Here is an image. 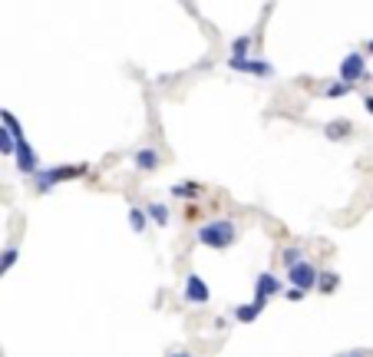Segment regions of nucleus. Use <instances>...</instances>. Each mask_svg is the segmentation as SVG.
Masks as SVG:
<instances>
[{
  "label": "nucleus",
  "mask_w": 373,
  "mask_h": 357,
  "mask_svg": "<svg viewBox=\"0 0 373 357\" xmlns=\"http://www.w3.org/2000/svg\"><path fill=\"white\" fill-rule=\"evenodd\" d=\"M195 241H199V245H205V248L225 251V248H231V245L238 241V225L231 222V219H211V222L199 225Z\"/></svg>",
  "instance_id": "f257e3e1"
},
{
  "label": "nucleus",
  "mask_w": 373,
  "mask_h": 357,
  "mask_svg": "<svg viewBox=\"0 0 373 357\" xmlns=\"http://www.w3.org/2000/svg\"><path fill=\"white\" fill-rule=\"evenodd\" d=\"M89 172L87 163H77V165H53V169H40L37 175H33V189H37L40 195H50L53 189H57L60 182H67V179H83V175Z\"/></svg>",
  "instance_id": "f03ea898"
},
{
  "label": "nucleus",
  "mask_w": 373,
  "mask_h": 357,
  "mask_svg": "<svg viewBox=\"0 0 373 357\" xmlns=\"http://www.w3.org/2000/svg\"><path fill=\"white\" fill-rule=\"evenodd\" d=\"M337 77H340V83H347V87H354V83L367 79V60H364V53H360V50H350V53L340 60Z\"/></svg>",
  "instance_id": "7ed1b4c3"
},
{
  "label": "nucleus",
  "mask_w": 373,
  "mask_h": 357,
  "mask_svg": "<svg viewBox=\"0 0 373 357\" xmlns=\"http://www.w3.org/2000/svg\"><path fill=\"white\" fill-rule=\"evenodd\" d=\"M287 285L291 288H297V291H311V288H317V268L311 265V261H301V265H294V268H287Z\"/></svg>",
  "instance_id": "20e7f679"
},
{
  "label": "nucleus",
  "mask_w": 373,
  "mask_h": 357,
  "mask_svg": "<svg viewBox=\"0 0 373 357\" xmlns=\"http://www.w3.org/2000/svg\"><path fill=\"white\" fill-rule=\"evenodd\" d=\"M182 298L189 301V304H208V298H211L208 281L201 278V275H195V271H189V275H185V285H182Z\"/></svg>",
  "instance_id": "39448f33"
},
{
  "label": "nucleus",
  "mask_w": 373,
  "mask_h": 357,
  "mask_svg": "<svg viewBox=\"0 0 373 357\" xmlns=\"http://www.w3.org/2000/svg\"><path fill=\"white\" fill-rule=\"evenodd\" d=\"M13 159H17V172L27 175V179H33V175L40 172V159H37V149L27 143V139H17V153H13Z\"/></svg>",
  "instance_id": "423d86ee"
},
{
  "label": "nucleus",
  "mask_w": 373,
  "mask_h": 357,
  "mask_svg": "<svg viewBox=\"0 0 373 357\" xmlns=\"http://www.w3.org/2000/svg\"><path fill=\"white\" fill-rule=\"evenodd\" d=\"M228 70H235V73H248V77H261V79L274 77V67H271L268 60H251V57H245V60L228 57Z\"/></svg>",
  "instance_id": "0eeeda50"
},
{
  "label": "nucleus",
  "mask_w": 373,
  "mask_h": 357,
  "mask_svg": "<svg viewBox=\"0 0 373 357\" xmlns=\"http://www.w3.org/2000/svg\"><path fill=\"white\" fill-rule=\"evenodd\" d=\"M281 281H278V275H271V271H261L258 278H255V304H261L265 308V301L268 298H274V295H281Z\"/></svg>",
  "instance_id": "6e6552de"
},
{
  "label": "nucleus",
  "mask_w": 373,
  "mask_h": 357,
  "mask_svg": "<svg viewBox=\"0 0 373 357\" xmlns=\"http://www.w3.org/2000/svg\"><path fill=\"white\" fill-rule=\"evenodd\" d=\"M133 165H135V172H155V169L162 165V155H159V149H152V145H143V149L133 153Z\"/></svg>",
  "instance_id": "1a4fd4ad"
},
{
  "label": "nucleus",
  "mask_w": 373,
  "mask_h": 357,
  "mask_svg": "<svg viewBox=\"0 0 373 357\" xmlns=\"http://www.w3.org/2000/svg\"><path fill=\"white\" fill-rule=\"evenodd\" d=\"M143 212H145V219L152 225H159V229H165V225L172 222V212H169V205H162V202H149Z\"/></svg>",
  "instance_id": "9d476101"
},
{
  "label": "nucleus",
  "mask_w": 373,
  "mask_h": 357,
  "mask_svg": "<svg viewBox=\"0 0 373 357\" xmlns=\"http://www.w3.org/2000/svg\"><path fill=\"white\" fill-rule=\"evenodd\" d=\"M261 304H255V301H248V304H238V308H231V318L238 321V324H251V321H258L261 314Z\"/></svg>",
  "instance_id": "9b49d317"
},
{
  "label": "nucleus",
  "mask_w": 373,
  "mask_h": 357,
  "mask_svg": "<svg viewBox=\"0 0 373 357\" xmlns=\"http://www.w3.org/2000/svg\"><path fill=\"white\" fill-rule=\"evenodd\" d=\"M324 136L330 139V143H340V139H347V136H350V123H347V119H334V123H327Z\"/></svg>",
  "instance_id": "f8f14e48"
},
{
  "label": "nucleus",
  "mask_w": 373,
  "mask_h": 357,
  "mask_svg": "<svg viewBox=\"0 0 373 357\" xmlns=\"http://www.w3.org/2000/svg\"><path fill=\"white\" fill-rule=\"evenodd\" d=\"M317 285H321L324 295H334V291L340 288V275H337V271H317Z\"/></svg>",
  "instance_id": "ddd939ff"
},
{
  "label": "nucleus",
  "mask_w": 373,
  "mask_h": 357,
  "mask_svg": "<svg viewBox=\"0 0 373 357\" xmlns=\"http://www.w3.org/2000/svg\"><path fill=\"white\" fill-rule=\"evenodd\" d=\"M129 229H133L135 235H143L145 229H149V219H145V212L139 205H129Z\"/></svg>",
  "instance_id": "4468645a"
},
{
  "label": "nucleus",
  "mask_w": 373,
  "mask_h": 357,
  "mask_svg": "<svg viewBox=\"0 0 373 357\" xmlns=\"http://www.w3.org/2000/svg\"><path fill=\"white\" fill-rule=\"evenodd\" d=\"M17 258H20V248H17V245H7V248L0 251V278H4V275H7L13 265H17Z\"/></svg>",
  "instance_id": "2eb2a0df"
},
{
  "label": "nucleus",
  "mask_w": 373,
  "mask_h": 357,
  "mask_svg": "<svg viewBox=\"0 0 373 357\" xmlns=\"http://www.w3.org/2000/svg\"><path fill=\"white\" fill-rule=\"evenodd\" d=\"M248 50H251V33H241V37L231 40V57L235 60H245L248 57Z\"/></svg>",
  "instance_id": "dca6fc26"
},
{
  "label": "nucleus",
  "mask_w": 373,
  "mask_h": 357,
  "mask_svg": "<svg viewBox=\"0 0 373 357\" xmlns=\"http://www.w3.org/2000/svg\"><path fill=\"white\" fill-rule=\"evenodd\" d=\"M199 192H201L199 182H175V185H172V195H175V199H195Z\"/></svg>",
  "instance_id": "f3484780"
},
{
  "label": "nucleus",
  "mask_w": 373,
  "mask_h": 357,
  "mask_svg": "<svg viewBox=\"0 0 373 357\" xmlns=\"http://www.w3.org/2000/svg\"><path fill=\"white\" fill-rule=\"evenodd\" d=\"M301 261H304V248H301V245H291V248H284V255H281V265H284V268H294Z\"/></svg>",
  "instance_id": "a211bd4d"
},
{
  "label": "nucleus",
  "mask_w": 373,
  "mask_h": 357,
  "mask_svg": "<svg viewBox=\"0 0 373 357\" xmlns=\"http://www.w3.org/2000/svg\"><path fill=\"white\" fill-rule=\"evenodd\" d=\"M13 153H17V143H13L7 126H0V155H13Z\"/></svg>",
  "instance_id": "6ab92c4d"
},
{
  "label": "nucleus",
  "mask_w": 373,
  "mask_h": 357,
  "mask_svg": "<svg viewBox=\"0 0 373 357\" xmlns=\"http://www.w3.org/2000/svg\"><path fill=\"white\" fill-rule=\"evenodd\" d=\"M350 89H354V87H347V83H340V79H337V83H330V87L324 89V97L327 99H340V97H347Z\"/></svg>",
  "instance_id": "aec40b11"
},
{
  "label": "nucleus",
  "mask_w": 373,
  "mask_h": 357,
  "mask_svg": "<svg viewBox=\"0 0 373 357\" xmlns=\"http://www.w3.org/2000/svg\"><path fill=\"white\" fill-rule=\"evenodd\" d=\"M281 295H284L287 301H301V298H304V291H297V288H284Z\"/></svg>",
  "instance_id": "412c9836"
},
{
  "label": "nucleus",
  "mask_w": 373,
  "mask_h": 357,
  "mask_svg": "<svg viewBox=\"0 0 373 357\" xmlns=\"http://www.w3.org/2000/svg\"><path fill=\"white\" fill-rule=\"evenodd\" d=\"M364 109H367V113H370V116H373V97H364Z\"/></svg>",
  "instance_id": "4be33fe9"
},
{
  "label": "nucleus",
  "mask_w": 373,
  "mask_h": 357,
  "mask_svg": "<svg viewBox=\"0 0 373 357\" xmlns=\"http://www.w3.org/2000/svg\"><path fill=\"white\" fill-rule=\"evenodd\" d=\"M169 357H191V354H189V351H172Z\"/></svg>",
  "instance_id": "5701e85b"
},
{
  "label": "nucleus",
  "mask_w": 373,
  "mask_h": 357,
  "mask_svg": "<svg viewBox=\"0 0 373 357\" xmlns=\"http://www.w3.org/2000/svg\"><path fill=\"white\" fill-rule=\"evenodd\" d=\"M344 357H367V354H360V351H354V354H344Z\"/></svg>",
  "instance_id": "b1692460"
},
{
  "label": "nucleus",
  "mask_w": 373,
  "mask_h": 357,
  "mask_svg": "<svg viewBox=\"0 0 373 357\" xmlns=\"http://www.w3.org/2000/svg\"><path fill=\"white\" fill-rule=\"evenodd\" d=\"M367 53H370V57H373V40H370V43H367Z\"/></svg>",
  "instance_id": "393cba45"
}]
</instances>
